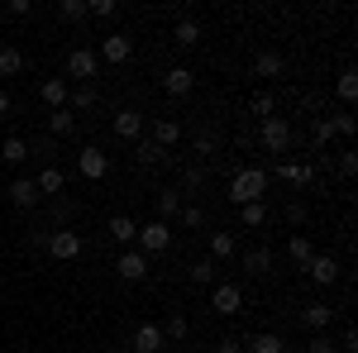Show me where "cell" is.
Instances as JSON below:
<instances>
[{"label":"cell","mask_w":358,"mask_h":353,"mask_svg":"<svg viewBox=\"0 0 358 353\" xmlns=\"http://www.w3.org/2000/svg\"><path fill=\"white\" fill-rule=\"evenodd\" d=\"M268 196V172L263 167H239L229 177V201L234 206H248V201H263Z\"/></svg>","instance_id":"obj_1"},{"label":"cell","mask_w":358,"mask_h":353,"mask_svg":"<svg viewBox=\"0 0 358 353\" xmlns=\"http://www.w3.org/2000/svg\"><path fill=\"white\" fill-rule=\"evenodd\" d=\"M258 138H263L268 153H292V143H296V124H292L287 115H273V120H263Z\"/></svg>","instance_id":"obj_2"},{"label":"cell","mask_w":358,"mask_h":353,"mask_svg":"<svg viewBox=\"0 0 358 353\" xmlns=\"http://www.w3.org/2000/svg\"><path fill=\"white\" fill-rule=\"evenodd\" d=\"M134 248L143 253V258H153V253H167V248H172V224H167V219H148V224H138Z\"/></svg>","instance_id":"obj_3"},{"label":"cell","mask_w":358,"mask_h":353,"mask_svg":"<svg viewBox=\"0 0 358 353\" xmlns=\"http://www.w3.org/2000/svg\"><path fill=\"white\" fill-rule=\"evenodd\" d=\"M62 72H67V77H77L82 86H91L96 77H101V57H96V48H72Z\"/></svg>","instance_id":"obj_4"},{"label":"cell","mask_w":358,"mask_h":353,"mask_svg":"<svg viewBox=\"0 0 358 353\" xmlns=\"http://www.w3.org/2000/svg\"><path fill=\"white\" fill-rule=\"evenodd\" d=\"M48 253H53L57 263H77V258H82V234H77V229H53V234H48Z\"/></svg>","instance_id":"obj_5"},{"label":"cell","mask_w":358,"mask_h":353,"mask_svg":"<svg viewBox=\"0 0 358 353\" xmlns=\"http://www.w3.org/2000/svg\"><path fill=\"white\" fill-rule=\"evenodd\" d=\"M77 172H82L86 182H101V177L110 172V153H106V148H96V143H86L82 153H77Z\"/></svg>","instance_id":"obj_6"},{"label":"cell","mask_w":358,"mask_h":353,"mask_svg":"<svg viewBox=\"0 0 358 353\" xmlns=\"http://www.w3.org/2000/svg\"><path fill=\"white\" fill-rule=\"evenodd\" d=\"M96 57H101V62H110V67H124V62L134 57V38H129V34H106Z\"/></svg>","instance_id":"obj_7"},{"label":"cell","mask_w":358,"mask_h":353,"mask_svg":"<svg viewBox=\"0 0 358 353\" xmlns=\"http://www.w3.org/2000/svg\"><path fill=\"white\" fill-rule=\"evenodd\" d=\"M115 272H120V282H143V277H148V258H143L138 248H124L120 263H115Z\"/></svg>","instance_id":"obj_8"},{"label":"cell","mask_w":358,"mask_h":353,"mask_svg":"<svg viewBox=\"0 0 358 353\" xmlns=\"http://www.w3.org/2000/svg\"><path fill=\"white\" fill-rule=\"evenodd\" d=\"M273 172L282 177V182H287V187H306V182L315 177V167H310V163H301V158H282V163H277Z\"/></svg>","instance_id":"obj_9"},{"label":"cell","mask_w":358,"mask_h":353,"mask_svg":"<svg viewBox=\"0 0 358 353\" xmlns=\"http://www.w3.org/2000/svg\"><path fill=\"white\" fill-rule=\"evenodd\" d=\"M306 277H310V282H315V287H330L334 277H339V263H334L330 253H315V258H310V263H306Z\"/></svg>","instance_id":"obj_10"},{"label":"cell","mask_w":358,"mask_h":353,"mask_svg":"<svg viewBox=\"0 0 358 353\" xmlns=\"http://www.w3.org/2000/svg\"><path fill=\"white\" fill-rule=\"evenodd\" d=\"M115 138H129V143H138V134H143V115L138 110H115Z\"/></svg>","instance_id":"obj_11"},{"label":"cell","mask_w":358,"mask_h":353,"mask_svg":"<svg viewBox=\"0 0 358 353\" xmlns=\"http://www.w3.org/2000/svg\"><path fill=\"white\" fill-rule=\"evenodd\" d=\"M210 305H215V315H234V310L244 305V291H239L234 282H220L215 296H210Z\"/></svg>","instance_id":"obj_12"},{"label":"cell","mask_w":358,"mask_h":353,"mask_svg":"<svg viewBox=\"0 0 358 353\" xmlns=\"http://www.w3.org/2000/svg\"><path fill=\"white\" fill-rule=\"evenodd\" d=\"M38 96H43V106L62 110L67 96H72V86H67V77H43V82H38Z\"/></svg>","instance_id":"obj_13"},{"label":"cell","mask_w":358,"mask_h":353,"mask_svg":"<svg viewBox=\"0 0 358 353\" xmlns=\"http://www.w3.org/2000/svg\"><path fill=\"white\" fill-rule=\"evenodd\" d=\"M192 86H196L192 67H172V72L163 77V91H167V96H177V101H182V96H192Z\"/></svg>","instance_id":"obj_14"},{"label":"cell","mask_w":358,"mask_h":353,"mask_svg":"<svg viewBox=\"0 0 358 353\" xmlns=\"http://www.w3.org/2000/svg\"><path fill=\"white\" fill-rule=\"evenodd\" d=\"M134 163H138V167H148V172H153V167H167V163H172V158H167V148H158L153 138H138V148H134Z\"/></svg>","instance_id":"obj_15"},{"label":"cell","mask_w":358,"mask_h":353,"mask_svg":"<svg viewBox=\"0 0 358 353\" xmlns=\"http://www.w3.org/2000/svg\"><path fill=\"white\" fill-rule=\"evenodd\" d=\"M287 72V57L282 53H258L253 57V77H263V82H277Z\"/></svg>","instance_id":"obj_16"},{"label":"cell","mask_w":358,"mask_h":353,"mask_svg":"<svg viewBox=\"0 0 358 353\" xmlns=\"http://www.w3.org/2000/svg\"><path fill=\"white\" fill-rule=\"evenodd\" d=\"M34 187H38V196H62V191H67V177H62V167L48 163L38 177H34Z\"/></svg>","instance_id":"obj_17"},{"label":"cell","mask_w":358,"mask_h":353,"mask_svg":"<svg viewBox=\"0 0 358 353\" xmlns=\"http://www.w3.org/2000/svg\"><path fill=\"white\" fill-rule=\"evenodd\" d=\"M229 258H239V244L229 229H215L210 234V263H229Z\"/></svg>","instance_id":"obj_18"},{"label":"cell","mask_w":358,"mask_h":353,"mask_svg":"<svg viewBox=\"0 0 358 353\" xmlns=\"http://www.w3.org/2000/svg\"><path fill=\"white\" fill-rule=\"evenodd\" d=\"M106 234H110L115 244H124V248H134V239H138V219H129V215H115L110 224H106Z\"/></svg>","instance_id":"obj_19"},{"label":"cell","mask_w":358,"mask_h":353,"mask_svg":"<svg viewBox=\"0 0 358 353\" xmlns=\"http://www.w3.org/2000/svg\"><path fill=\"white\" fill-rule=\"evenodd\" d=\"M153 143L172 153V148L182 143V124H177V120H158V124H153Z\"/></svg>","instance_id":"obj_20"},{"label":"cell","mask_w":358,"mask_h":353,"mask_svg":"<svg viewBox=\"0 0 358 353\" xmlns=\"http://www.w3.org/2000/svg\"><path fill=\"white\" fill-rule=\"evenodd\" d=\"M10 201H15L20 210H29V206H38V187H34L29 177H15V182H10Z\"/></svg>","instance_id":"obj_21"},{"label":"cell","mask_w":358,"mask_h":353,"mask_svg":"<svg viewBox=\"0 0 358 353\" xmlns=\"http://www.w3.org/2000/svg\"><path fill=\"white\" fill-rule=\"evenodd\" d=\"M167 339H163V329L158 325H138V334H134V353H158Z\"/></svg>","instance_id":"obj_22"},{"label":"cell","mask_w":358,"mask_h":353,"mask_svg":"<svg viewBox=\"0 0 358 353\" xmlns=\"http://www.w3.org/2000/svg\"><path fill=\"white\" fill-rule=\"evenodd\" d=\"M244 353H287V339L282 334H253V339H244Z\"/></svg>","instance_id":"obj_23"},{"label":"cell","mask_w":358,"mask_h":353,"mask_svg":"<svg viewBox=\"0 0 358 353\" xmlns=\"http://www.w3.org/2000/svg\"><path fill=\"white\" fill-rule=\"evenodd\" d=\"M301 320H306L310 329H330V320H334V305H325V301H310V305L301 310Z\"/></svg>","instance_id":"obj_24"},{"label":"cell","mask_w":358,"mask_h":353,"mask_svg":"<svg viewBox=\"0 0 358 353\" xmlns=\"http://www.w3.org/2000/svg\"><path fill=\"white\" fill-rule=\"evenodd\" d=\"M67 134H77V120H72V110L62 106L48 115V138H67Z\"/></svg>","instance_id":"obj_25"},{"label":"cell","mask_w":358,"mask_h":353,"mask_svg":"<svg viewBox=\"0 0 358 353\" xmlns=\"http://www.w3.org/2000/svg\"><path fill=\"white\" fill-rule=\"evenodd\" d=\"M0 158H5V163L10 167H20L29 158V138H20V134H10L5 138V143H0Z\"/></svg>","instance_id":"obj_26"},{"label":"cell","mask_w":358,"mask_h":353,"mask_svg":"<svg viewBox=\"0 0 358 353\" xmlns=\"http://www.w3.org/2000/svg\"><path fill=\"white\" fill-rule=\"evenodd\" d=\"M177 210H182V191L177 187H167V191H158V219H177Z\"/></svg>","instance_id":"obj_27"},{"label":"cell","mask_w":358,"mask_h":353,"mask_svg":"<svg viewBox=\"0 0 358 353\" xmlns=\"http://www.w3.org/2000/svg\"><path fill=\"white\" fill-rule=\"evenodd\" d=\"M57 20H62V24H86L91 10H86V0H62V5H57Z\"/></svg>","instance_id":"obj_28"},{"label":"cell","mask_w":358,"mask_h":353,"mask_svg":"<svg viewBox=\"0 0 358 353\" xmlns=\"http://www.w3.org/2000/svg\"><path fill=\"white\" fill-rule=\"evenodd\" d=\"M158 329H163V339H167V344H182L192 325H187V315H182V310H172V315H167V325H158Z\"/></svg>","instance_id":"obj_29"},{"label":"cell","mask_w":358,"mask_h":353,"mask_svg":"<svg viewBox=\"0 0 358 353\" xmlns=\"http://www.w3.org/2000/svg\"><path fill=\"white\" fill-rule=\"evenodd\" d=\"M172 38H177V48H196V43H201V24H196V20H177Z\"/></svg>","instance_id":"obj_30"},{"label":"cell","mask_w":358,"mask_h":353,"mask_svg":"<svg viewBox=\"0 0 358 353\" xmlns=\"http://www.w3.org/2000/svg\"><path fill=\"white\" fill-rule=\"evenodd\" d=\"M239 219H244V229H258V224H268V206L248 201V206H239Z\"/></svg>","instance_id":"obj_31"},{"label":"cell","mask_w":358,"mask_h":353,"mask_svg":"<svg viewBox=\"0 0 358 353\" xmlns=\"http://www.w3.org/2000/svg\"><path fill=\"white\" fill-rule=\"evenodd\" d=\"M287 258H292V263H310V258H315V248H310V239H306V234H292V244H287Z\"/></svg>","instance_id":"obj_32"},{"label":"cell","mask_w":358,"mask_h":353,"mask_svg":"<svg viewBox=\"0 0 358 353\" xmlns=\"http://www.w3.org/2000/svg\"><path fill=\"white\" fill-rule=\"evenodd\" d=\"M24 72V53L20 48H0V77H20Z\"/></svg>","instance_id":"obj_33"},{"label":"cell","mask_w":358,"mask_h":353,"mask_svg":"<svg viewBox=\"0 0 358 353\" xmlns=\"http://www.w3.org/2000/svg\"><path fill=\"white\" fill-rule=\"evenodd\" d=\"M273 268V253L268 248H248L244 253V272H268Z\"/></svg>","instance_id":"obj_34"},{"label":"cell","mask_w":358,"mask_h":353,"mask_svg":"<svg viewBox=\"0 0 358 353\" xmlns=\"http://www.w3.org/2000/svg\"><path fill=\"white\" fill-rule=\"evenodd\" d=\"M330 138H334V120H315V129H310V148L320 153V148H325Z\"/></svg>","instance_id":"obj_35"},{"label":"cell","mask_w":358,"mask_h":353,"mask_svg":"<svg viewBox=\"0 0 358 353\" xmlns=\"http://www.w3.org/2000/svg\"><path fill=\"white\" fill-rule=\"evenodd\" d=\"M354 96H358V72L344 67V72H339V101H354Z\"/></svg>","instance_id":"obj_36"},{"label":"cell","mask_w":358,"mask_h":353,"mask_svg":"<svg viewBox=\"0 0 358 353\" xmlns=\"http://www.w3.org/2000/svg\"><path fill=\"white\" fill-rule=\"evenodd\" d=\"M67 106H77V110H96V86H77V91L67 96Z\"/></svg>","instance_id":"obj_37"},{"label":"cell","mask_w":358,"mask_h":353,"mask_svg":"<svg viewBox=\"0 0 358 353\" xmlns=\"http://www.w3.org/2000/svg\"><path fill=\"white\" fill-rule=\"evenodd\" d=\"M192 282H196V287H210V282H215V263H210V258L192 263Z\"/></svg>","instance_id":"obj_38"},{"label":"cell","mask_w":358,"mask_h":353,"mask_svg":"<svg viewBox=\"0 0 358 353\" xmlns=\"http://www.w3.org/2000/svg\"><path fill=\"white\" fill-rule=\"evenodd\" d=\"M86 10H91V20H115V15H120L115 0H86Z\"/></svg>","instance_id":"obj_39"},{"label":"cell","mask_w":358,"mask_h":353,"mask_svg":"<svg viewBox=\"0 0 358 353\" xmlns=\"http://www.w3.org/2000/svg\"><path fill=\"white\" fill-rule=\"evenodd\" d=\"M177 219H182L187 229H201V224H206V210H201V206H182V210H177Z\"/></svg>","instance_id":"obj_40"},{"label":"cell","mask_w":358,"mask_h":353,"mask_svg":"<svg viewBox=\"0 0 358 353\" xmlns=\"http://www.w3.org/2000/svg\"><path fill=\"white\" fill-rule=\"evenodd\" d=\"M330 120H334V134H344V138L358 134V120H354V115H330Z\"/></svg>","instance_id":"obj_41"},{"label":"cell","mask_w":358,"mask_h":353,"mask_svg":"<svg viewBox=\"0 0 358 353\" xmlns=\"http://www.w3.org/2000/svg\"><path fill=\"white\" fill-rule=\"evenodd\" d=\"M248 110H253V115H258V120H273L277 101H273V96H253V106H248Z\"/></svg>","instance_id":"obj_42"},{"label":"cell","mask_w":358,"mask_h":353,"mask_svg":"<svg viewBox=\"0 0 358 353\" xmlns=\"http://www.w3.org/2000/svg\"><path fill=\"white\" fill-rule=\"evenodd\" d=\"M306 353H339V344H334L330 334H315V339L306 344Z\"/></svg>","instance_id":"obj_43"},{"label":"cell","mask_w":358,"mask_h":353,"mask_svg":"<svg viewBox=\"0 0 358 353\" xmlns=\"http://www.w3.org/2000/svg\"><path fill=\"white\" fill-rule=\"evenodd\" d=\"M306 215H310L306 201H292V206H287V224H306Z\"/></svg>","instance_id":"obj_44"},{"label":"cell","mask_w":358,"mask_h":353,"mask_svg":"<svg viewBox=\"0 0 358 353\" xmlns=\"http://www.w3.org/2000/svg\"><path fill=\"white\" fill-rule=\"evenodd\" d=\"M215 353H244V339H229L224 334V339H215Z\"/></svg>","instance_id":"obj_45"},{"label":"cell","mask_w":358,"mask_h":353,"mask_svg":"<svg viewBox=\"0 0 358 353\" xmlns=\"http://www.w3.org/2000/svg\"><path fill=\"white\" fill-rule=\"evenodd\" d=\"M5 10H10V15H15V20H24V15H34V0H10V5H5Z\"/></svg>","instance_id":"obj_46"},{"label":"cell","mask_w":358,"mask_h":353,"mask_svg":"<svg viewBox=\"0 0 358 353\" xmlns=\"http://www.w3.org/2000/svg\"><path fill=\"white\" fill-rule=\"evenodd\" d=\"M196 153H201V158H215V138H210V134H196Z\"/></svg>","instance_id":"obj_47"},{"label":"cell","mask_w":358,"mask_h":353,"mask_svg":"<svg viewBox=\"0 0 358 353\" xmlns=\"http://www.w3.org/2000/svg\"><path fill=\"white\" fill-rule=\"evenodd\" d=\"M354 172H358V158H354V153H344V158H339V177H354Z\"/></svg>","instance_id":"obj_48"},{"label":"cell","mask_w":358,"mask_h":353,"mask_svg":"<svg viewBox=\"0 0 358 353\" xmlns=\"http://www.w3.org/2000/svg\"><path fill=\"white\" fill-rule=\"evenodd\" d=\"M10 106H15V101H10V91L0 86V115H10Z\"/></svg>","instance_id":"obj_49"}]
</instances>
